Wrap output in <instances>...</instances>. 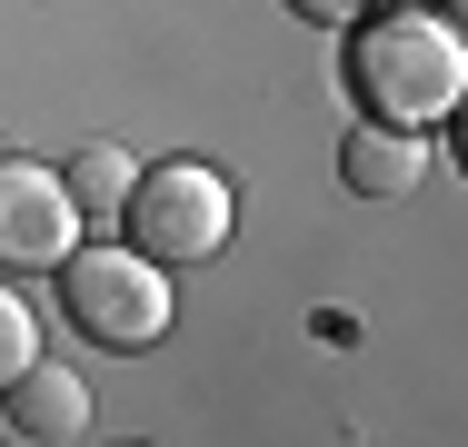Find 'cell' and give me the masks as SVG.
<instances>
[{
    "mask_svg": "<svg viewBox=\"0 0 468 447\" xmlns=\"http://www.w3.org/2000/svg\"><path fill=\"white\" fill-rule=\"evenodd\" d=\"M349 89L369 120L399 130H439L468 89V50L439 10H359V40H349Z\"/></svg>",
    "mask_w": 468,
    "mask_h": 447,
    "instance_id": "obj_1",
    "label": "cell"
},
{
    "mask_svg": "<svg viewBox=\"0 0 468 447\" xmlns=\"http://www.w3.org/2000/svg\"><path fill=\"white\" fill-rule=\"evenodd\" d=\"M60 308L90 348H160L170 338V268L140 249H70L60 259Z\"/></svg>",
    "mask_w": 468,
    "mask_h": 447,
    "instance_id": "obj_2",
    "label": "cell"
},
{
    "mask_svg": "<svg viewBox=\"0 0 468 447\" xmlns=\"http://www.w3.org/2000/svg\"><path fill=\"white\" fill-rule=\"evenodd\" d=\"M120 219H130V249L160 259V268L219 259V249H229V179L209 170V160H160V170L130 179Z\"/></svg>",
    "mask_w": 468,
    "mask_h": 447,
    "instance_id": "obj_3",
    "label": "cell"
},
{
    "mask_svg": "<svg viewBox=\"0 0 468 447\" xmlns=\"http://www.w3.org/2000/svg\"><path fill=\"white\" fill-rule=\"evenodd\" d=\"M70 239H80V209H70L60 170L0 160V278H10V268H60Z\"/></svg>",
    "mask_w": 468,
    "mask_h": 447,
    "instance_id": "obj_4",
    "label": "cell"
},
{
    "mask_svg": "<svg viewBox=\"0 0 468 447\" xmlns=\"http://www.w3.org/2000/svg\"><path fill=\"white\" fill-rule=\"evenodd\" d=\"M429 130H399V120H369V130H349V150H339V179L359 189V199H409L419 179H429Z\"/></svg>",
    "mask_w": 468,
    "mask_h": 447,
    "instance_id": "obj_5",
    "label": "cell"
},
{
    "mask_svg": "<svg viewBox=\"0 0 468 447\" xmlns=\"http://www.w3.org/2000/svg\"><path fill=\"white\" fill-rule=\"evenodd\" d=\"M0 398H10V428H20V438L70 447L80 428H90V388H80L70 368H50V358H30V368H20V378H10Z\"/></svg>",
    "mask_w": 468,
    "mask_h": 447,
    "instance_id": "obj_6",
    "label": "cell"
},
{
    "mask_svg": "<svg viewBox=\"0 0 468 447\" xmlns=\"http://www.w3.org/2000/svg\"><path fill=\"white\" fill-rule=\"evenodd\" d=\"M130 179H140V160H130L120 140H90V150H80V160L60 170V189H70V209H80V219H120Z\"/></svg>",
    "mask_w": 468,
    "mask_h": 447,
    "instance_id": "obj_7",
    "label": "cell"
},
{
    "mask_svg": "<svg viewBox=\"0 0 468 447\" xmlns=\"http://www.w3.org/2000/svg\"><path fill=\"white\" fill-rule=\"evenodd\" d=\"M30 358H40V318H30V298H20L10 278H0V388H10V378H20Z\"/></svg>",
    "mask_w": 468,
    "mask_h": 447,
    "instance_id": "obj_8",
    "label": "cell"
},
{
    "mask_svg": "<svg viewBox=\"0 0 468 447\" xmlns=\"http://www.w3.org/2000/svg\"><path fill=\"white\" fill-rule=\"evenodd\" d=\"M289 10H299V20H319V30H339V20H359L369 0H289Z\"/></svg>",
    "mask_w": 468,
    "mask_h": 447,
    "instance_id": "obj_9",
    "label": "cell"
}]
</instances>
